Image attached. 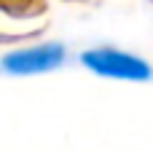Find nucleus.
<instances>
[{"instance_id":"nucleus-2","label":"nucleus","mask_w":153,"mask_h":153,"mask_svg":"<svg viewBox=\"0 0 153 153\" xmlns=\"http://www.w3.org/2000/svg\"><path fill=\"white\" fill-rule=\"evenodd\" d=\"M65 62V46L62 43H35L16 51H8L3 56V70L13 75H38L56 70Z\"/></svg>"},{"instance_id":"nucleus-1","label":"nucleus","mask_w":153,"mask_h":153,"mask_svg":"<svg viewBox=\"0 0 153 153\" xmlns=\"http://www.w3.org/2000/svg\"><path fill=\"white\" fill-rule=\"evenodd\" d=\"M81 62L102 75V78H118V81H148L153 75L151 65L134 54H126L121 48H110V46H102V48H89L81 54Z\"/></svg>"}]
</instances>
